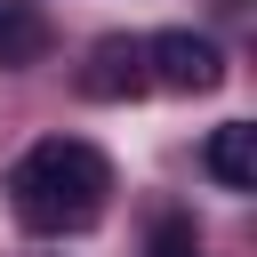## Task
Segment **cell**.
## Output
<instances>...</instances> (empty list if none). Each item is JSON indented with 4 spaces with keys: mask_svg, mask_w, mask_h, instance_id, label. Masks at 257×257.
<instances>
[{
    "mask_svg": "<svg viewBox=\"0 0 257 257\" xmlns=\"http://www.w3.org/2000/svg\"><path fill=\"white\" fill-rule=\"evenodd\" d=\"M40 56H48V16L32 0H0V64L16 72V64H40Z\"/></svg>",
    "mask_w": 257,
    "mask_h": 257,
    "instance_id": "obj_5",
    "label": "cell"
},
{
    "mask_svg": "<svg viewBox=\"0 0 257 257\" xmlns=\"http://www.w3.org/2000/svg\"><path fill=\"white\" fill-rule=\"evenodd\" d=\"M145 64H153L161 88H185V96H209V88L225 80L217 40H201V32H153V40H145Z\"/></svg>",
    "mask_w": 257,
    "mask_h": 257,
    "instance_id": "obj_2",
    "label": "cell"
},
{
    "mask_svg": "<svg viewBox=\"0 0 257 257\" xmlns=\"http://www.w3.org/2000/svg\"><path fill=\"white\" fill-rule=\"evenodd\" d=\"M104 193H112V169L80 137H40L8 169V201H16V217L32 233H88L104 217Z\"/></svg>",
    "mask_w": 257,
    "mask_h": 257,
    "instance_id": "obj_1",
    "label": "cell"
},
{
    "mask_svg": "<svg viewBox=\"0 0 257 257\" xmlns=\"http://www.w3.org/2000/svg\"><path fill=\"white\" fill-rule=\"evenodd\" d=\"M137 88H145V48H137V40H96L88 64H80V96L120 104V96H137Z\"/></svg>",
    "mask_w": 257,
    "mask_h": 257,
    "instance_id": "obj_3",
    "label": "cell"
},
{
    "mask_svg": "<svg viewBox=\"0 0 257 257\" xmlns=\"http://www.w3.org/2000/svg\"><path fill=\"white\" fill-rule=\"evenodd\" d=\"M209 177H217L225 193H249V185H257V128H249V120L209 128Z\"/></svg>",
    "mask_w": 257,
    "mask_h": 257,
    "instance_id": "obj_4",
    "label": "cell"
},
{
    "mask_svg": "<svg viewBox=\"0 0 257 257\" xmlns=\"http://www.w3.org/2000/svg\"><path fill=\"white\" fill-rule=\"evenodd\" d=\"M145 257H201V233H193V217H153V233H145Z\"/></svg>",
    "mask_w": 257,
    "mask_h": 257,
    "instance_id": "obj_6",
    "label": "cell"
}]
</instances>
